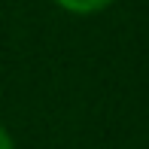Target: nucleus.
Here are the masks:
<instances>
[{"label": "nucleus", "instance_id": "1", "mask_svg": "<svg viewBox=\"0 0 149 149\" xmlns=\"http://www.w3.org/2000/svg\"><path fill=\"white\" fill-rule=\"evenodd\" d=\"M61 9L67 12H76V15H91V12H100L107 9L110 3H116V0H55Z\"/></svg>", "mask_w": 149, "mask_h": 149}, {"label": "nucleus", "instance_id": "2", "mask_svg": "<svg viewBox=\"0 0 149 149\" xmlns=\"http://www.w3.org/2000/svg\"><path fill=\"white\" fill-rule=\"evenodd\" d=\"M0 149H15V146H12V137H9V131H6L3 125H0Z\"/></svg>", "mask_w": 149, "mask_h": 149}]
</instances>
